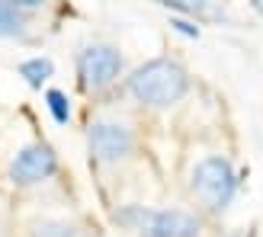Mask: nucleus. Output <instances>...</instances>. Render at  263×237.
I'll use <instances>...</instances> for the list:
<instances>
[{
	"label": "nucleus",
	"mask_w": 263,
	"mask_h": 237,
	"mask_svg": "<svg viewBox=\"0 0 263 237\" xmlns=\"http://www.w3.org/2000/svg\"><path fill=\"white\" fill-rule=\"evenodd\" d=\"M87 144L97 164H122L135 151V131L116 118H97L87 128Z\"/></svg>",
	"instance_id": "39448f33"
},
{
	"label": "nucleus",
	"mask_w": 263,
	"mask_h": 237,
	"mask_svg": "<svg viewBox=\"0 0 263 237\" xmlns=\"http://www.w3.org/2000/svg\"><path fill=\"white\" fill-rule=\"evenodd\" d=\"M29 237H81V228L68 218H39L29 225Z\"/></svg>",
	"instance_id": "6e6552de"
},
{
	"label": "nucleus",
	"mask_w": 263,
	"mask_h": 237,
	"mask_svg": "<svg viewBox=\"0 0 263 237\" xmlns=\"http://www.w3.org/2000/svg\"><path fill=\"white\" fill-rule=\"evenodd\" d=\"M170 26H174L180 35H186V38H199V26L190 23V19H183V16H174V19H170Z\"/></svg>",
	"instance_id": "f8f14e48"
},
{
	"label": "nucleus",
	"mask_w": 263,
	"mask_h": 237,
	"mask_svg": "<svg viewBox=\"0 0 263 237\" xmlns=\"http://www.w3.org/2000/svg\"><path fill=\"white\" fill-rule=\"evenodd\" d=\"M51 74H55V64H51V58H26L20 61V77L26 84H29L32 90H42V84L51 81Z\"/></svg>",
	"instance_id": "0eeeda50"
},
{
	"label": "nucleus",
	"mask_w": 263,
	"mask_h": 237,
	"mask_svg": "<svg viewBox=\"0 0 263 237\" xmlns=\"http://www.w3.org/2000/svg\"><path fill=\"white\" fill-rule=\"evenodd\" d=\"M225 237H254V234H247V231H228Z\"/></svg>",
	"instance_id": "4468645a"
},
{
	"label": "nucleus",
	"mask_w": 263,
	"mask_h": 237,
	"mask_svg": "<svg viewBox=\"0 0 263 237\" xmlns=\"http://www.w3.org/2000/svg\"><path fill=\"white\" fill-rule=\"evenodd\" d=\"M122 68H125V58L116 45L93 42V45H84L77 51V81H81V87L87 93L109 90L122 77Z\"/></svg>",
	"instance_id": "20e7f679"
},
{
	"label": "nucleus",
	"mask_w": 263,
	"mask_h": 237,
	"mask_svg": "<svg viewBox=\"0 0 263 237\" xmlns=\"http://www.w3.org/2000/svg\"><path fill=\"white\" fill-rule=\"evenodd\" d=\"M26 26H29L26 23V13L0 0V38H23Z\"/></svg>",
	"instance_id": "1a4fd4ad"
},
{
	"label": "nucleus",
	"mask_w": 263,
	"mask_h": 237,
	"mask_svg": "<svg viewBox=\"0 0 263 237\" xmlns=\"http://www.w3.org/2000/svg\"><path fill=\"white\" fill-rule=\"evenodd\" d=\"M4 4L16 7V10H23V13H29V10H39V7H45L48 0H4Z\"/></svg>",
	"instance_id": "ddd939ff"
},
{
	"label": "nucleus",
	"mask_w": 263,
	"mask_h": 237,
	"mask_svg": "<svg viewBox=\"0 0 263 237\" xmlns=\"http://www.w3.org/2000/svg\"><path fill=\"white\" fill-rule=\"evenodd\" d=\"M116 225L135 231L138 237H199L202 218L186 208H148V205H122L116 208Z\"/></svg>",
	"instance_id": "f03ea898"
},
{
	"label": "nucleus",
	"mask_w": 263,
	"mask_h": 237,
	"mask_svg": "<svg viewBox=\"0 0 263 237\" xmlns=\"http://www.w3.org/2000/svg\"><path fill=\"white\" fill-rule=\"evenodd\" d=\"M128 93L148 109H170L190 93V74L174 58H151L128 74Z\"/></svg>",
	"instance_id": "f257e3e1"
},
{
	"label": "nucleus",
	"mask_w": 263,
	"mask_h": 237,
	"mask_svg": "<svg viewBox=\"0 0 263 237\" xmlns=\"http://www.w3.org/2000/svg\"><path fill=\"white\" fill-rule=\"evenodd\" d=\"M190 189L193 195L199 199V205L212 215H221L228 212V205L234 202V195L241 189V176L234 164L221 154H212V157H202L199 164L193 167L190 173Z\"/></svg>",
	"instance_id": "7ed1b4c3"
},
{
	"label": "nucleus",
	"mask_w": 263,
	"mask_h": 237,
	"mask_svg": "<svg viewBox=\"0 0 263 237\" xmlns=\"http://www.w3.org/2000/svg\"><path fill=\"white\" fill-rule=\"evenodd\" d=\"M157 4L180 13V16H212L215 13L212 0H157Z\"/></svg>",
	"instance_id": "9d476101"
},
{
	"label": "nucleus",
	"mask_w": 263,
	"mask_h": 237,
	"mask_svg": "<svg viewBox=\"0 0 263 237\" xmlns=\"http://www.w3.org/2000/svg\"><path fill=\"white\" fill-rule=\"evenodd\" d=\"M58 173V154L45 141H32L13 154L7 176L13 186H42Z\"/></svg>",
	"instance_id": "423d86ee"
},
{
	"label": "nucleus",
	"mask_w": 263,
	"mask_h": 237,
	"mask_svg": "<svg viewBox=\"0 0 263 237\" xmlns=\"http://www.w3.org/2000/svg\"><path fill=\"white\" fill-rule=\"evenodd\" d=\"M251 7H254V10L260 13V16H263V0H251Z\"/></svg>",
	"instance_id": "2eb2a0df"
},
{
	"label": "nucleus",
	"mask_w": 263,
	"mask_h": 237,
	"mask_svg": "<svg viewBox=\"0 0 263 237\" xmlns=\"http://www.w3.org/2000/svg\"><path fill=\"white\" fill-rule=\"evenodd\" d=\"M45 106H48L51 118H55L58 125H68V118H71V103H68V96H64L61 90H48V93H45Z\"/></svg>",
	"instance_id": "9b49d317"
}]
</instances>
